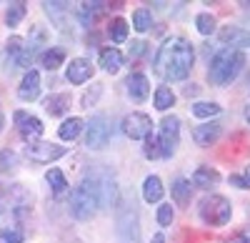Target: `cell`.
I'll return each instance as SVG.
<instances>
[{
    "label": "cell",
    "mask_w": 250,
    "mask_h": 243,
    "mask_svg": "<svg viewBox=\"0 0 250 243\" xmlns=\"http://www.w3.org/2000/svg\"><path fill=\"white\" fill-rule=\"evenodd\" d=\"M193 60H195V53H193V45L188 43L185 38L175 35L170 40L158 48V55H155V75L165 83H175V80H185L193 70Z\"/></svg>",
    "instance_id": "obj_1"
},
{
    "label": "cell",
    "mask_w": 250,
    "mask_h": 243,
    "mask_svg": "<svg viewBox=\"0 0 250 243\" xmlns=\"http://www.w3.org/2000/svg\"><path fill=\"white\" fill-rule=\"evenodd\" d=\"M95 208H100V180L98 176H85L70 193V213L78 221H88Z\"/></svg>",
    "instance_id": "obj_2"
},
{
    "label": "cell",
    "mask_w": 250,
    "mask_h": 243,
    "mask_svg": "<svg viewBox=\"0 0 250 243\" xmlns=\"http://www.w3.org/2000/svg\"><path fill=\"white\" fill-rule=\"evenodd\" d=\"M245 66V55L240 50H233V48H223L213 55L210 60V68H208V80L213 86H228L240 75Z\"/></svg>",
    "instance_id": "obj_3"
},
{
    "label": "cell",
    "mask_w": 250,
    "mask_h": 243,
    "mask_svg": "<svg viewBox=\"0 0 250 243\" xmlns=\"http://www.w3.org/2000/svg\"><path fill=\"white\" fill-rule=\"evenodd\" d=\"M115 226H118V241L120 243H143V238H140V221H138V211L133 206V200H125V203L120 206Z\"/></svg>",
    "instance_id": "obj_4"
},
{
    "label": "cell",
    "mask_w": 250,
    "mask_h": 243,
    "mask_svg": "<svg viewBox=\"0 0 250 243\" xmlns=\"http://www.w3.org/2000/svg\"><path fill=\"white\" fill-rule=\"evenodd\" d=\"M230 213H233L230 200L223 198V196H205L200 200V218L208 226H215V228L225 226L228 221H230Z\"/></svg>",
    "instance_id": "obj_5"
},
{
    "label": "cell",
    "mask_w": 250,
    "mask_h": 243,
    "mask_svg": "<svg viewBox=\"0 0 250 243\" xmlns=\"http://www.w3.org/2000/svg\"><path fill=\"white\" fill-rule=\"evenodd\" d=\"M158 143H160V155H163V158H168V155L175 153V148H178V143H180V120H178L175 115H165V118H163Z\"/></svg>",
    "instance_id": "obj_6"
},
{
    "label": "cell",
    "mask_w": 250,
    "mask_h": 243,
    "mask_svg": "<svg viewBox=\"0 0 250 243\" xmlns=\"http://www.w3.org/2000/svg\"><path fill=\"white\" fill-rule=\"evenodd\" d=\"M108 140H110V123L103 113H98L90 118V123L85 128V146L98 151V148H105Z\"/></svg>",
    "instance_id": "obj_7"
},
{
    "label": "cell",
    "mask_w": 250,
    "mask_h": 243,
    "mask_svg": "<svg viewBox=\"0 0 250 243\" xmlns=\"http://www.w3.org/2000/svg\"><path fill=\"white\" fill-rule=\"evenodd\" d=\"M25 155L33 160V163H53V160L65 155V148L58 143H45V140H35V143H28Z\"/></svg>",
    "instance_id": "obj_8"
},
{
    "label": "cell",
    "mask_w": 250,
    "mask_h": 243,
    "mask_svg": "<svg viewBox=\"0 0 250 243\" xmlns=\"http://www.w3.org/2000/svg\"><path fill=\"white\" fill-rule=\"evenodd\" d=\"M123 133L133 138V140H143V138H150L153 133V120L150 115L145 113H130L123 118Z\"/></svg>",
    "instance_id": "obj_9"
},
{
    "label": "cell",
    "mask_w": 250,
    "mask_h": 243,
    "mask_svg": "<svg viewBox=\"0 0 250 243\" xmlns=\"http://www.w3.org/2000/svg\"><path fill=\"white\" fill-rule=\"evenodd\" d=\"M15 128L20 131V135H23L28 143H35V140L43 135V123H40V118H35L30 113H23V110L15 113Z\"/></svg>",
    "instance_id": "obj_10"
},
{
    "label": "cell",
    "mask_w": 250,
    "mask_h": 243,
    "mask_svg": "<svg viewBox=\"0 0 250 243\" xmlns=\"http://www.w3.org/2000/svg\"><path fill=\"white\" fill-rule=\"evenodd\" d=\"M93 63L90 60H85V58H75V60H70V66H68V70H65V75H68V80L73 86H80V83H85V80H90L93 78Z\"/></svg>",
    "instance_id": "obj_11"
},
{
    "label": "cell",
    "mask_w": 250,
    "mask_h": 243,
    "mask_svg": "<svg viewBox=\"0 0 250 243\" xmlns=\"http://www.w3.org/2000/svg\"><path fill=\"white\" fill-rule=\"evenodd\" d=\"M125 88H128L130 100L143 103V100L150 95V80L145 78L143 73H133V75H128V80H125Z\"/></svg>",
    "instance_id": "obj_12"
},
{
    "label": "cell",
    "mask_w": 250,
    "mask_h": 243,
    "mask_svg": "<svg viewBox=\"0 0 250 243\" xmlns=\"http://www.w3.org/2000/svg\"><path fill=\"white\" fill-rule=\"evenodd\" d=\"M38 95H40V75H38V70H28L23 75V80H20L18 98L25 100V103H33V100H38Z\"/></svg>",
    "instance_id": "obj_13"
},
{
    "label": "cell",
    "mask_w": 250,
    "mask_h": 243,
    "mask_svg": "<svg viewBox=\"0 0 250 243\" xmlns=\"http://www.w3.org/2000/svg\"><path fill=\"white\" fill-rule=\"evenodd\" d=\"M220 40L225 45H230L233 50L235 48H250V30H243V28H223L220 30Z\"/></svg>",
    "instance_id": "obj_14"
},
{
    "label": "cell",
    "mask_w": 250,
    "mask_h": 243,
    "mask_svg": "<svg viewBox=\"0 0 250 243\" xmlns=\"http://www.w3.org/2000/svg\"><path fill=\"white\" fill-rule=\"evenodd\" d=\"M218 138H220V123H203V126L193 128V140L203 148L213 146Z\"/></svg>",
    "instance_id": "obj_15"
},
{
    "label": "cell",
    "mask_w": 250,
    "mask_h": 243,
    "mask_svg": "<svg viewBox=\"0 0 250 243\" xmlns=\"http://www.w3.org/2000/svg\"><path fill=\"white\" fill-rule=\"evenodd\" d=\"M100 180V208H110L118 200V186L113 176H103Z\"/></svg>",
    "instance_id": "obj_16"
},
{
    "label": "cell",
    "mask_w": 250,
    "mask_h": 243,
    "mask_svg": "<svg viewBox=\"0 0 250 243\" xmlns=\"http://www.w3.org/2000/svg\"><path fill=\"white\" fill-rule=\"evenodd\" d=\"M45 113L48 115H62L68 108H70V95L68 93H53L45 98Z\"/></svg>",
    "instance_id": "obj_17"
},
{
    "label": "cell",
    "mask_w": 250,
    "mask_h": 243,
    "mask_svg": "<svg viewBox=\"0 0 250 243\" xmlns=\"http://www.w3.org/2000/svg\"><path fill=\"white\" fill-rule=\"evenodd\" d=\"M123 53L118 48H105L100 53V68L103 70H108V73H118L123 68Z\"/></svg>",
    "instance_id": "obj_18"
},
{
    "label": "cell",
    "mask_w": 250,
    "mask_h": 243,
    "mask_svg": "<svg viewBox=\"0 0 250 243\" xmlns=\"http://www.w3.org/2000/svg\"><path fill=\"white\" fill-rule=\"evenodd\" d=\"M143 198H145V203H158L163 198V183L158 176H148L143 180Z\"/></svg>",
    "instance_id": "obj_19"
},
{
    "label": "cell",
    "mask_w": 250,
    "mask_h": 243,
    "mask_svg": "<svg viewBox=\"0 0 250 243\" xmlns=\"http://www.w3.org/2000/svg\"><path fill=\"white\" fill-rule=\"evenodd\" d=\"M220 180V176H218V171H213V168H198L195 173H193V178H190V183L195 186V188H210V186H215Z\"/></svg>",
    "instance_id": "obj_20"
},
{
    "label": "cell",
    "mask_w": 250,
    "mask_h": 243,
    "mask_svg": "<svg viewBox=\"0 0 250 243\" xmlns=\"http://www.w3.org/2000/svg\"><path fill=\"white\" fill-rule=\"evenodd\" d=\"M173 198H175V203L178 206H188L190 203V196H193V188H190V180H185V178H178L173 188H170Z\"/></svg>",
    "instance_id": "obj_21"
},
{
    "label": "cell",
    "mask_w": 250,
    "mask_h": 243,
    "mask_svg": "<svg viewBox=\"0 0 250 243\" xmlns=\"http://www.w3.org/2000/svg\"><path fill=\"white\" fill-rule=\"evenodd\" d=\"M40 63L48 70H55L65 63V48H48L43 55H40Z\"/></svg>",
    "instance_id": "obj_22"
},
{
    "label": "cell",
    "mask_w": 250,
    "mask_h": 243,
    "mask_svg": "<svg viewBox=\"0 0 250 243\" xmlns=\"http://www.w3.org/2000/svg\"><path fill=\"white\" fill-rule=\"evenodd\" d=\"M45 13L50 15V20L60 28V30H65V13H68V3H43Z\"/></svg>",
    "instance_id": "obj_23"
},
{
    "label": "cell",
    "mask_w": 250,
    "mask_h": 243,
    "mask_svg": "<svg viewBox=\"0 0 250 243\" xmlns=\"http://www.w3.org/2000/svg\"><path fill=\"white\" fill-rule=\"evenodd\" d=\"M83 131V120L80 118H68V120H62V126L58 128V135L60 140H75Z\"/></svg>",
    "instance_id": "obj_24"
},
{
    "label": "cell",
    "mask_w": 250,
    "mask_h": 243,
    "mask_svg": "<svg viewBox=\"0 0 250 243\" xmlns=\"http://www.w3.org/2000/svg\"><path fill=\"white\" fill-rule=\"evenodd\" d=\"M45 180L50 183V188H53L55 196H62V193L68 191V180H65V176H62L60 168H50V171L45 173Z\"/></svg>",
    "instance_id": "obj_25"
},
{
    "label": "cell",
    "mask_w": 250,
    "mask_h": 243,
    "mask_svg": "<svg viewBox=\"0 0 250 243\" xmlns=\"http://www.w3.org/2000/svg\"><path fill=\"white\" fill-rule=\"evenodd\" d=\"M150 25H153V15H150V10L138 8V10L133 13V28H135L138 33H145V30H150Z\"/></svg>",
    "instance_id": "obj_26"
},
{
    "label": "cell",
    "mask_w": 250,
    "mask_h": 243,
    "mask_svg": "<svg viewBox=\"0 0 250 243\" xmlns=\"http://www.w3.org/2000/svg\"><path fill=\"white\" fill-rule=\"evenodd\" d=\"M108 33H110V38L115 40V43H123V40L128 38V23H125L123 18H113L110 25H108Z\"/></svg>",
    "instance_id": "obj_27"
},
{
    "label": "cell",
    "mask_w": 250,
    "mask_h": 243,
    "mask_svg": "<svg viewBox=\"0 0 250 243\" xmlns=\"http://www.w3.org/2000/svg\"><path fill=\"white\" fill-rule=\"evenodd\" d=\"M175 103V93L170 88H158L155 90V108L158 110H168Z\"/></svg>",
    "instance_id": "obj_28"
},
{
    "label": "cell",
    "mask_w": 250,
    "mask_h": 243,
    "mask_svg": "<svg viewBox=\"0 0 250 243\" xmlns=\"http://www.w3.org/2000/svg\"><path fill=\"white\" fill-rule=\"evenodd\" d=\"M18 153L15 151H10V148H5V151H0V173H10V171H15L18 168Z\"/></svg>",
    "instance_id": "obj_29"
},
{
    "label": "cell",
    "mask_w": 250,
    "mask_h": 243,
    "mask_svg": "<svg viewBox=\"0 0 250 243\" xmlns=\"http://www.w3.org/2000/svg\"><path fill=\"white\" fill-rule=\"evenodd\" d=\"M23 18H25V3H10L8 15H5V23H8V28H15V25H18Z\"/></svg>",
    "instance_id": "obj_30"
},
{
    "label": "cell",
    "mask_w": 250,
    "mask_h": 243,
    "mask_svg": "<svg viewBox=\"0 0 250 243\" xmlns=\"http://www.w3.org/2000/svg\"><path fill=\"white\" fill-rule=\"evenodd\" d=\"M195 28H198L203 35H210V33L215 30V18H213L210 13H200V15L195 18Z\"/></svg>",
    "instance_id": "obj_31"
},
{
    "label": "cell",
    "mask_w": 250,
    "mask_h": 243,
    "mask_svg": "<svg viewBox=\"0 0 250 243\" xmlns=\"http://www.w3.org/2000/svg\"><path fill=\"white\" fill-rule=\"evenodd\" d=\"M218 113H220L218 103H195L193 106V115H198V118H213Z\"/></svg>",
    "instance_id": "obj_32"
},
{
    "label": "cell",
    "mask_w": 250,
    "mask_h": 243,
    "mask_svg": "<svg viewBox=\"0 0 250 243\" xmlns=\"http://www.w3.org/2000/svg\"><path fill=\"white\" fill-rule=\"evenodd\" d=\"M23 231L20 228H3L0 231V243H23Z\"/></svg>",
    "instance_id": "obj_33"
},
{
    "label": "cell",
    "mask_w": 250,
    "mask_h": 243,
    "mask_svg": "<svg viewBox=\"0 0 250 243\" xmlns=\"http://www.w3.org/2000/svg\"><path fill=\"white\" fill-rule=\"evenodd\" d=\"M23 50H25V40H23V38H18V35H13V38L8 40V53L18 60L20 55H23Z\"/></svg>",
    "instance_id": "obj_34"
},
{
    "label": "cell",
    "mask_w": 250,
    "mask_h": 243,
    "mask_svg": "<svg viewBox=\"0 0 250 243\" xmlns=\"http://www.w3.org/2000/svg\"><path fill=\"white\" fill-rule=\"evenodd\" d=\"M173 208H170V203H163L160 208H158V223L160 226H170L173 223Z\"/></svg>",
    "instance_id": "obj_35"
},
{
    "label": "cell",
    "mask_w": 250,
    "mask_h": 243,
    "mask_svg": "<svg viewBox=\"0 0 250 243\" xmlns=\"http://www.w3.org/2000/svg\"><path fill=\"white\" fill-rule=\"evenodd\" d=\"M145 155H148V158H160V143L153 135L145 140Z\"/></svg>",
    "instance_id": "obj_36"
},
{
    "label": "cell",
    "mask_w": 250,
    "mask_h": 243,
    "mask_svg": "<svg viewBox=\"0 0 250 243\" xmlns=\"http://www.w3.org/2000/svg\"><path fill=\"white\" fill-rule=\"evenodd\" d=\"M145 53H148V43H143V40H133V43H130V55L140 58Z\"/></svg>",
    "instance_id": "obj_37"
},
{
    "label": "cell",
    "mask_w": 250,
    "mask_h": 243,
    "mask_svg": "<svg viewBox=\"0 0 250 243\" xmlns=\"http://www.w3.org/2000/svg\"><path fill=\"white\" fill-rule=\"evenodd\" d=\"M100 90H103V86H95V90H93V95H90V93H88V95H85V98H83V108H90V106H93V103H95V98H98V95H100Z\"/></svg>",
    "instance_id": "obj_38"
},
{
    "label": "cell",
    "mask_w": 250,
    "mask_h": 243,
    "mask_svg": "<svg viewBox=\"0 0 250 243\" xmlns=\"http://www.w3.org/2000/svg\"><path fill=\"white\" fill-rule=\"evenodd\" d=\"M230 183L238 186V188H250V186H248V180H245L243 176H230Z\"/></svg>",
    "instance_id": "obj_39"
},
{
    "label": "cell",
    "mask_w": 250,
    "mask_h": 243,
    "mask_svg": "<svg viewBox=\"0 0 250 243\" xmlns=\"http://www.w3.org/2000/svg\"><path fill=\"white\" fill-rule=\"evenodd\" d=\"M198 90H200L198 86H188V88H185L183 93H185V95H198Z\"/></svg>",
    "instance_id": "obj_40"
},
{
    "label": "cell",
    "mask_w": 250,
    "mask_h": 243,
    "mask_svg": "<svg viewBox=\"0 0 250 243\" xmlns=\"http://www.w3.org/2000/svg\"><path fill=\"white\" fill-rule=\"evenodd\" d=\"M228 243H245V241H243V236L238 233V236H233V238H230V241H228Z\"/></svg>",
    "instance_id": "obj_41"
},
{
    "label": "cell",
    "mask_w": 250,
    "mask_h": 243,
    "mask_svg": "<svg viewBox=\"0 0 250 243\" xmlns=\"http://www.w3.org/2000/svg\"><path fill=\"white\" fill-rule=\"evenodd\" d=\"M153 243H165V238H163V233H155V236H153Z\"/></svg>",
    "instance_id": "obj_42"
},
{
    "label": "cell",
    "mask_w": 250,
    "mask_h": 243,
    "mask_svg": "<svg viewBox=\"0 0 250 243\" xmlns=\"http://www.w3.org/2000/svg\"><path fill=\"white\" fill-rule=\"evenodd\" d=\"M240 236H243V241H245V243H250V228H245Z\"/></svg>",
    "instance_id": "obj_43"
},
{
    "label": "cell",
    "mask_w": 250,
    "mask_h": 243,
    "mask_svg": "<svg viewBox=\"0 0 250 243\" xmlns=\"http://www.w3.org/2000/svg\"><path fill=\"white\" fill-rule=\"evenodd\" d=\"M243 178H245V180H248V186H250V166H248V168H245V176H243Z\"/></svg>",
    "instance_id": "obj_44"
},
{
    "label": "cell",
    "mask_w": 250,
    "mask_h": 243,
    "mask_svg": "<svg viewBox=\"0 0 250 243\" xmlns=\"http://www.w3.org/2000/svg\"><path fill=\"white\" fill-rule=\"evenodd\" d=\"M245 120H248V123H250V106L245 108Z\"/></svg>",
    "instance_id": "obj_45"
},
{
    "label": "cell",
    "mask_w": 250,
    "mask_h": 243,
    "mask_svg": "<svg viewBox=\"0 0 250 243\" xmlns=\"http://www.w3.org/2000/svg\"><path fill=\"white\" fill-rule=\"evenodd\" d=\"M0 131H3V115H0Z\"/></svg>",
    "instance_id": "obj_46"
},
{
    "label": "cell",
    "mask_w": 250,
    "mask_h": 243,
    "mask_svg": "<svg viewBox=\"0 0 250 243\" xmlns=\"http://www.w3.org/2000/svg\"><path fill=\"white\" fill-rule=\"evenodd\" d=\"M0 196H3V191H0Z\"/></svg>",
    "instance_id": "obj_47"
}]
</instances>
